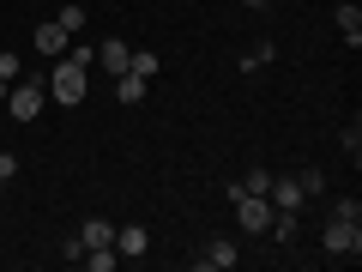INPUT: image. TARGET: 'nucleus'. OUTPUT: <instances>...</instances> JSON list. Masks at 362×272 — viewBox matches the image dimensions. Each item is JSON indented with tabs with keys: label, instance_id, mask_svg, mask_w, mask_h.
Listing matches in <instances>:
<instances>
[{
	"label": "nucleus",
	"instance_id": "obj_7",
	"mask_svg": "<svg viewBox=\"0 0 362 272\" xmlns=\"http://www.w3.org/2000/svg\"><path fill=\"white\" fill-rule=\"evenodd\" d=\"M235 260H242V254H235V242H230V236H211V242L199 248V266H211V272H230Z\"/></svg>",
	"mask_w": 362,
	"mask_h": 272
},
{
	"label": "nucleus",
	"instance_id": "obj_12",
	"mask_svg": "<svg viewBox=\"0 0 362 272\" xmlns=\"http://www.w3.org/2000/svg\"><path fill=\"white\" fill-rule=\"evenodd\" d=\"M115 97H121V103H139V97H145V79L139 73H115Z\"/></svg>",
	"mask_w": 362,
	"mask_h": 272
},
{
	"label": "nucleus",
	"instance_id": "obj_4",
	"mask_svg": "<svg viewBox=\"0 0 362 272\" xmlns=\"http://www.w3.org/2000/svg\"><path fill=\"white\" fill-rule=\"evenodd\" d=\"M235 206V224H242L247 236H266V224H272V200L266 194H242V200H230Z\"/></svg>",
	"mask_w": 362,
	"mask_h": 272
},
{
	"label": "nucleus",
	"instance_id": "obj_16",
	"mask_svg": "<svg viewBox=\"0 0 362 272\" xmlns=\"http://www.w3.org/2000/svg\"><path fill=\"white\" fill-rule=\"evenodd\" d=\"M61 30L78 37V30H85V6H61Z\"/></svg>",
	"mask_w": 362,
	"mask_h": 272
},
{
	"label": "nucleus",
	"instance_id": "obj_15",
	"mask_svg": "<svg viewBox=\"0 0 362 272\" xmlns=\"http://www.w3.org/2000/svg\"><path fill=\"white\" fill-rule=\"evenodd\" d=\"M266 61H272V42H254V49L242 55V73H259V67H266Z\"/></svg>",
	"mask_w": 362,
	"mask_h": 272
},
{
	"label": "nucleus",
	"instance_id": "obj_2",
	"mask_svg": "<svg viewBox=\"0 0 362 272\" xmlns=\"http://www.w3.org/2000/svg\"><path fill=\"white\" fill-rule=\"evenodd\" d=\"M42 97H49V91H42L37 79H18V85H6V115H13V121H37L42 115Z\"/></svg>",
	"mask_w": 362,
	"mask_h": 272
},
{
	"label": "nucleus",
	"instance_id": "obj_14",
	"mask_svg": "<svg viewBox=\"0 0 362 272\" xmlns=\"http://www.w3.org/2000/svg\"><path fill=\"white\" fill-rule=\"evenodd\" d=\"M127 73H139L145 85H151V79H157V55H151V49H133V61H127Z\"/></svg>",
	"mask_w": 362,
	"mask_h": 272
},
{
	"label": "nucleus",
	"instance_id": "obj_23",
	"mask_svg": "<svg viewBox=\"0 0 362 272\" xmlns=\"http://www.w3.org/2000/svg\"><path fill=\"white\" fill-rule=\"evenodd\" d=\"M242 6H266V0H242Z\"/></svg>",
	"mask_w": 362,
	"mask_h": 272
},
{
	"label": "nucleus",
	"instance_id": "obj_18",
	"mask_svg": "<svg viewBox=\"0 0 362 272\" xmlns=\"http://www.w3.org/2000/svg\"><path fill=\"white\" fill-rule=\"evenodd\" d=\"M296 188H302V194H320V188H326V176H320V169H302V176H296Z\"/></svg>",
	"mask_w": 362,
	"mask_h": 272
},
{
	"label": "nucleus",
	"instance_id": "obj_11",
	"mask_svg": "<svg viewBox=\"0 0 362 272\" xmlns=\"http://www.w3.org/2000/svg\"><path fill=\"white\" fill-rule=\"evenodd\" d=\"M78 242H85V248H115V230H109L103 218H85V230H78Z\"/></svg>",
	"mask_w": 362,
	"mask_h": 272
},
{
	"label": "nucleus",
	"instance_id": "obj_10",
	"mask_svg": "<svg viewBox=\"0 0 362 272\" xmlns=\"http://www.w3.org/2000/svg\"><path fill=\"white\" fill-rule=\"evenodd\" d=\"M338 37H344L350 49L362 42V6H338Z\"/></svg>",
	"mask_w": 362,
	"mask_h": 272
},
{
	"label": "nucleus",
	"instance_id": "obj_6",
	"mask_svg": "<svg viewBox=\"0 0 362 272\" xmlns=\"http://www.w3.org/2000/svg\"><path fill=\"white\" fill-rule=\"evenodd\" d=\"M266 200H272V212H302V188H296V176H272Z\"/></svg>",
	"mask_w": 362,
	"mask_h": 272
},
{
	"label": "nucleus",
	"instance_id": "obj_3",
	"mask_svg": "<svg viewBox=\"0 0 362 272\" xmlns=\"http://www.w3.org/2000/svg\"><path fill=\"white\" fill-rule=\"evenodd\" d=\"M320 242H326V254H332V260H356V254H362V224H344V218H332Z\"/></svg>",
	"mask_w": 362,
	"mask_h": 272
},
{
	"label": "nucleus",
	"instance_id": "obj_13",
	"mask_svg": "<svg viewBox=\"0 0 362 272\" xmlns=\"http://www.w3.org/2000/svg\"><path fill=\"white\" fill-rule=\"evenodd\" d=\"M85 266H90V272H115L121 254H115V248H85Z\"/></svg>",
	"mask_w": 362,
	"mask_h": 272
},
{
	"label": "nucleus",
	"instance_id": "obj_22",
	"mask_svg": "<svg viewBox=\"0 0 362 272\" xmlns=\"http://www.w3.org/2000/svg\"><path fill=\"white\" fill-rule=\"evenodd\" d=\"M0 103H6V79H0Z\"/></svg>",
	"mask_w": 362,
	"mask_h": 272
},
{
	"label": "nucleus",
	"instance_id": "obj_20",
	"mask_svg": "<svg viewBox=\"0 0 362 272\" xmlns=\"http://www.w3.org/2000/svg\"><path fill=\"white\" fill-rule=\"evenodd\" d=\"M0 79H6V85H18V61H13V55H0Z\"/></svg>",
	"mask_w": 362,
	"mask_h": 272
},
{
	"label": "nucleus",
	"instance_id": "obj_19",
	"mask_svg": "<svg viewBox=\"0 0 362 272\" xmlns=\"http://www.w3.org/2000/svg\"><path fill=\"white\" fill-rule=\"evenodd\" d=\"M242 188H247V194H266V188H272V169H259V164H254V176H247Z\"/></svg>",
	"mask_w": 362,
	"mask_h": 272
},
{
	"label": "nucleus",
	"instance_id": "obj_21",
	"mask_svg": "<svg viewBox=\"0 0 362 272\" xmlns=\"http://www.w3.org/2000/svg\"><path fill=\"white\" fill-rule=\"evenodd\" d=\"M13 176H18V157H0V188H6Z\"/></svg>",
	"mask_w": 362,
	"mask_h": 272
},
{
	"label": "nucleus",
	"instance_id": "obj_9",
	"mask_svg": "<svg viewBox=\"0 0 362 272\" xmlns=\"http://www.w3.org/2000/svg\"><path fill=\"white\" fill-rule=\"evenodd\" d=\"M97 61H103V67H109V79H115V73H127V61H133V49H127V42H121V37H109L103 49H97Z\"/></svg>",
	"mask_w": 362,
	"mask_h": 272
},
{
	"label": "nucleus",
	"instance_id": "obj_5",
	"mask_svg": "<svg viewBox=\"0 0 362 272\" xmlns=\"http://www.w3.org/2000/svg\"><path fill=\"white\" fill-rule=\"evenodd\" d=\"M30 42H37V55H49V61H61V55L73 49V37L61 30V18H49V25H37V37H30Z\"/></svg>",
	"mask_w": 362,
	"mask_h": 272
},
{
	"label": "nucleus",
	"instance_id": "obj_17",
	"mask_svg": "<svg viewBox=\"0 0 362 272\" xmlns=\"http://www.w3.org/2000/svg\"><path fill=\"white\" fill-rule=\"evenodd\" d=\"M332 218H344V224H362V200H338V206H332Z\"/></svg>",
	"mask_w": 362,
	"mask_h": 272
},
{
	"label": "nucleus",
	"instance_id": "obj_8",
	"mask_svg": "<svg viewBox=\"0 0 362 272\" xmlns=\"http://www.w3.org/2000/svg\"><path fill=\"white\" fill-rule=\"evenodd\" d=\"M145 248H151V236H145V224H127V230H115V254H121V260H139Z\"/></svg>",
	"mask_w": 362,
	"mask_h": 272
},
{
	"label": "nucleus",
	"instance_id": "obj_1",
	"mask_svg": "<svg viewBox=\"0 0 362 272\" xmlns=\"http://www.w3.org/2000/svg\"><path fill=\"white\" fill-rule=\"evenodd\" d=\"M54 97V103H85V91H90V67L78 61V55H61V61H54V73H49V85H42Z\"/></svg>",
	"mask_w": 362,
	"mask_h": 272
}]
</instances>
